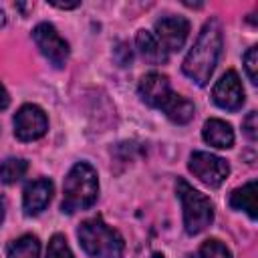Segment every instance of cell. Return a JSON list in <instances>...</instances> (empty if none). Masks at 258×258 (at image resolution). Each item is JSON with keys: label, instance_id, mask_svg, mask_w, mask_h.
Returning <instances> with one entry per match:
<instances>
[{"label": "cell", "instance_id": "cell-1", "mask_svg": "<svg viewBox=\"0 0 258 258\" xmlns=\"http://www.w3.org/2000/svg\"><path fill=\"white\" fill-rule=\"evenodd\" d=\"M222 54V26L216 18L208 20L198 36V40L194 42L191 50L187 52V56L183 58V73L185 77H189L196 85L204 87L208 85L218 60Z\"/></svg>", "mask_w": 258, "mask_h": 258}, {"label": "cell", "instance_id": "cell-2", "mask_svg": "<svg viewBox=\"0 0 258 258\" xmlns=\"http://www.w3.org/2000/svg\"><path fill=\"white\" fill-rule=\"evenodd\" d=\"M97 196H99V179L95 167L89 165L87 161L75 163L64 177L60 210L64 214L87 210L97 202Z\"/></svg>", "mask_w": 258, "mask_h": 258}, {"label": "cell", "instance_id": "cell-3", "mask_svg": "<svg viewBox=\"0 0 258 258\" xmlns=\"http://www.w3.org/2000/svg\"><path fill=\"white\" fill-rule=\"evenodd\" d=\"M83 250L93 258H121L125 242L121 234L109 228L99 216L85 220L77 230Z\"/></svg>", "mask_w": 258, "mask_h": 258}, {"label": "cell", "instance_id": "cell-4", "mask_svg": "<svg viewBox=\"0 0 258 258\" xmlns=\"http://www.w3.org/2000/svg\"><path fill=\"white\" fill-rule=\"evenodd\" d=\"M175 191L181 200L185 232L189 236H196L202 230H206L214 220V206H212L210 198H206L202 191L191 187L185 179H177Z\"/></svg>", "mask_w": 258, "mask_h": 258}, {"label": "cell", "instance_id": "cell-5", "mask_svg": "<svg viewBox=\"0 0 258 258\" xmlns=\"http://www.w3.org/2000/svg\"><path fill=\"white\" fill-rule=\"evenodd\" d=\"M187 167L202 183H206L210 187H220L230 173L228 161L214 153H208V151H194L189 155Z\"/></svg>", "mask_w": 258, "mask_h": 258}, {"label": "cell", "instance_id": "cell-6", "mask_svg": "<svg viewBox=\"0 0 258 258\" xmlns=\"http://www.w3.org/2000/svg\"><path fill=\"white\" fill-rule=\"evenodd\" d=\"M32 38L38 46V50L56 67L62 69L69 60V42L58 34V30L48 24V22H40L34 26L32 30Z\"/></svg>", "mask_w": 258, "mask_h": 258}, {"label": "cell", "instance_id": "cell-7", "mask_svg": "<svg viewBox=\"0 0 258 258\" xmlns=\"http://www.w3.org/2000/svg\"><path fill=\"white\" fill-rule=\"evenodd\" d=\"M48 129L46 113L32 103L22 105L14 115V135L20 141H34L40 139Z\"/></svg>", "mask_w": 258, "mask_h": 258}, {"label": "cell", "instance_id": "cell-8", "mask_svg": "<svg viewBox=\"0 0 258 258\" xmlns=\"http://www.w3.org/2000/svg\"><path fill=\"white\" fill-rule=\"evenodd\" d=\"M189 34V22L183 16H163L155 22V38L165 48V52L179 50Z\"/></svg>", "mask_w": 258, "mask_h": 258}, {"label": "cell", "instance_id": "cell-9", "mask_svg": "<svg viewBox=\"0 0 258 258\" xmlns=\"http://www.w3.org/2000/svg\"><path fill=\"white\" fill-rule=\"evenodd\" d=\"M214 103L226 111H238L244 105V89L236 71H226L212 91Z\"/></svg>", "mask_w": 258, "mask_h": 258}, {"label": "cell", "instance_id": "cell-10", "mask_svg": "<svg viewBox=\"0 0 258 258\" xmlns=\"http://www.w3.org/2000/svg\"><path fill=\"white\" fill-rule=\"evenodd\" d=\"M139 95H141V99L149 107H155V109L163 111L175 93L171 91L169 79L165 75H161V73H147L139 81Z\"/></svg>", "mask_w": 258, "mask_h": 258}, {"label": "cell", "instance_id": "cell-11", "mask_svg": "<svg viewBox=\"0 0 258 258\" xmlns=\"http://www.w3.org/2000/svg\"><path fill=\"white\" fill-rule=\"evenodd\" d=\"M52 191H54V185L48 177H38V179H32L26 183L24 187V194H22V208H24V214L26 216H36L40 214L50 198H52Z\"/></svg>", "mask_w": 258, "mask_h": 258}, {"label": "cell", "instance_id": "cell-12", "mask_svg": "<svg viewBox=\"0 0 258 258\" xmlns=\"http://www.w3.org/2000/svg\"><path fill=\"white\" fill-rule=\"evenodd\" d=\"M202 137L208 145L218 149H228L234 145V131L232 125L222 119H208L202 129Z\"/></svg>", "mask_w": 258, "mask_h": 258}, {"label": "cell", "instance_id": "cell-13", "mask_svg": "<svg viewBox=\"0 0 258 258\" xmlns=\"http://www.w3.org/2000/svg\"><path fill=\"white\" fill-rule=\"evenodd\" d=\"M230 208L246 212L250 220H256L258 218V183L248 181L242 187H236L230 194Z\"/></svg>", "mask_w": 258, "mask_h": 258}, {"label": "cell", "instance_id": "cell-14", "mask_svg": "<svg viewBox=\"0 0 258 258\" xmlns=\"http://www.w3.org/2000/svg\"><path fill=\"white\" fill-rule=\"evenodd\" d=\"M137 48L141 52V56L149 62V64H163L167 60V52L165 48L159 44V40L153 36V32L149 30H139L135 36Z\"/></svg>", "mask_w": 258, "mask_h": 258}, {"label": "cell", "instance_id": "cell-15", "mask_svg": "<svg viewBox=\"0 0 258 258\" xmlns=\"http://www.w3.org/2000/svg\"><path fill=\"white\" fill-rule=\"evenodd\" d=\"M163 113L167 115L169 121H173L177 125H185V123H189L194 119L196 107H194V103L189 99H185V97H181V95L175 93L171 97V101L167 103V107L163 109Z\"/></svg>", "mask_w": 258, "mask_h": 258}, {"label": "cell", "instance_id": "cell-16", "mask_svg": "<svg viewBox=\"0 0 258 258\" xmlns=\"http://www.w3.org/2000/svg\"><path fill=\"white\" fill-rule=\"evenodd\" d=\"M8 258H40V242L32 234H24L8 244Z\"/></svg>", "mask_w": 258, "mask_h": 258}, {"label": "cell", "instance_id": "cell-17", "mask_svg": "<svg viewBox=\"0 0 258 258\" xmlns=\"http://www.w3.org/2000/svg\"><path fill=\"white\" fill-rule=\"evenodd\" d=\"M28 171V161L22 157H8L0 163V181L10 185L16 183L18 179L24 177V173Z\"/></svg>", "mask_w": 258, "mask_h": 258}, {"label": "cell", "instance_id": "cell-18", "mask_svg": "<svg viewBox=\"0 0 258 258\" xmlns=\"http://www.w3.org/2000/svg\"><path fill=\"white\" fill-rule=\"evenodd\" d=\"M200 258H232V252L224 242L210 238L200 246Z\"/></svg>", "mask_w": 258, "mask_h": 258}, {"label": "cell", "instance_id": "cell-19", "mask_svg": "<svg viewBox=\"0 0 258 258\" xmlns=\"http://www.w3.org/2000/svg\"><path fill=\"white\" fill-rule=\"evenodd\" d=\"M46 258H73V252L67 244V238L62 234H54L48 242Z\"/></svg>", "mask_w": 258, "mask_h": 258}, {"label": "cell", "instance_id": "cell-20", "mask_svg": "<svg viewBox=\"0 0 258 258\" xmlns=\"http://www.w3.org/2000/svg\"><path fill=\"white\" fill-rule=\"evenodd\" d=\"M244 69H246L248 79L256 85L258 83V73H256V69H258V48L256 46H250L246 50V54H244Z\"/></svg>", "mask_w": 258, "mask_h": 258}, {"label": "cell", "instance_id": "cell-21", "mask_svg": "<svg viewBox=\"0 0 258 258\" xmlns=\"http://www.w3.org/2000/svg\"><path fill=\"white\" fill-rule=\"evenodd\" d=\"M242 127H244L246 137H248L250 141H256V137H258V115H256V111H250V113L246 115Z\"/></svg>", "mask_w": 258, "mask_h": 258}, {"label": "cell", "instance_id": "cell-22", "mask_svg": "<svg viewBox=\"0 0 258 258\" xmlns=\"http://www.w3.org/2000/svg\"><path fill=\"white\" fill-rule=\"evenodd\" d=\"M115 58H117V62H119L121 67H125V64L131 62L133 54H131V50H129V46H127L125 42H121V44L117 46V50H115Z\"/></svg>", "mask_w": 258, "mask_h": 258}, {"label": "cell", "instance_id": "cell-23", "mask_svg": "<svg viewBox=\"0 0 258 258\" xmlns=\"http://www.w3.org/2000/svg\"><path fill=\"white\" fill-rule=\"evenodd\" d=\"M8 105H10V95H8V91L4 89V85L0 83V111H4Z\"/></svg>", "mask_w": 258, "mask_h": 258}, {"label": "cell", "instance_id": "cell-24", "mask_svg": "<svg viewBox=\"0 0 258 258\" xmlns=\"http://www.w3.org/2000/svg\"><path fill=\"white\" fill-rule=\"evenodd\" d=\"M50 4L56 6V8H62V10H71V8L81 6V2H50Z\"/></svg>", "mask_w": 258, "mask_h": 258}, {"label": "cell", "instance_id": "cell-25", "mask_svg": "<svg viewBox=\"0 0 258 258\" xmlns=\"http://www.w3.org/2000/svg\"><path fill=\"white\" fill-rule=\"evenodd\" d=\"M4 214H6V204H4V200L0 198V224L4 222Z\"/></svg>", "mask_w": 258, "mask_h": 258}, {"label": "cell", "instance_id": "cell-26", "mask_svg": "<svg viewBox=\"0 0 258 258\" xmlns=\"http://www.w3.org/2000/svg\"><path fill=\"white\" fill-rule=\"evenodd\" d=\"M6 24V14H4V10L0 8V26H4Z\"/></svg>", "mask_w": 258, "mask_h": 258}]
</instances>
